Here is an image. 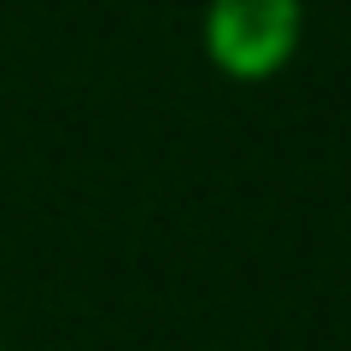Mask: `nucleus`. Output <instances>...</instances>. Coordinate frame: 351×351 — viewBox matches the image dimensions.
Segmentation results:
<instances>
[{
	"label": "nucleus",
	"mask_w": 351,
	"mask_h": 351,
	"mask_svg": "<svg viewBox=\"0 0 351 351\" xmlns=\"http://www.w3.org/2000/svg\"><path fill=\"white\" fill-rule=\"evenodd\" d=\"M299 0H211L205 6V53L234 82H269L299 53Z\"/></svg>",
	"instance_id": "1"
}]
</instances>
